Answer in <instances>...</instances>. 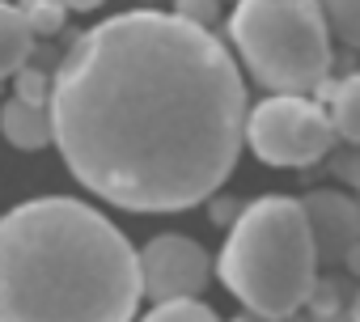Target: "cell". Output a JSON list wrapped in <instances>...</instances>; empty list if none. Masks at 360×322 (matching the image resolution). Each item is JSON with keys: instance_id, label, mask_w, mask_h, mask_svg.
I'll return each mask as SVG.
<instances>
[{"instance_id": "16", "label": "cell", "mask_w": 360, "mask_h": 322, "mask_svg": "<svg viewBox=\"0 0 360 322\" xmlns=\"http://www.w3.org/2000/svg\"><path fill=\"white\" fill-rule=\"evenodd\" d=\"M330 170H335L339 183L360 191V148H335L330 153Z\"/></svg>"}, {"instance_id": "3", "label": "cell", "mask_w": 360, "mask_h": 322, "mask_svg": "<svg viewBox=\"0 0 360 322\" xmlns=\"http://www.w3.org/2000/svg\"><path fill=\"white\" fill-rule=\"evenodd\" d=\"M229 292L263 322L292 318L314 297L318 250L301 200L267 195L242 208L217 263Z\"/></svg>"}, {"instance_id": "11", "label": "cell", "mask_w": 360, "mask_h": 322, "mask_svg": "<svg viewBox=\"0 0 360 322\" xmlns=\"http://www.w3.org/2000/svg\"><path fill=\"white\" fill-rule=\"evenodd\" d=\"M352 297H347V284L343 280H318L314 284V297L305 305L314 309V322H352Z\"/></svg>"}, {"instance_id": "2", "label": "cell", "mask_w": 360, "mask_h": 322, "mask_svg": "<svg viewBox=\"0 0 360 322\" xmlns=\"http://www.w3.org/2000/svg\"><path fill=\"white\" fill-rule=\"evenodd\" d=\"M140 255L89 204L26 200L0 217V322H131Z\"/></svg>"}, {"instance_id": "9", "label": "cell", "mask_w": 360, "mask_h": 322, "mask_svg": "<svg viewBox=\"0 0 360 322\" xmlns=\"http://www.w3.org/2000/svg\"><path fill=\"white\" fill-rule=\"evenodd\" d=\"M30 56H34V34H30L22 9L18 5H0V81L18 77Z\"/></svg>"}, {"instance_id": "14", "label": "cell", "mask_w": 360, "mask_h": 322, "mask_svg": "<svg viewBox=\"0 0 360 322\" xmlns=\"http://www.w3.org/2000/svg\"><path fill=\"white\" fill-rule=\"evenodd\" d=\"M144 322H221V318L204 301H169V305H153Z\"/></svg>"}, {"instance_id": "7", "label": "cell", "mask_w": 360, "mask_h": 322, "mask_svg": "<svg viewBox=\"0 0 360 322\" xmlns=\"http://www.w3.org/2000/svg\"><path fill=\"white\" fill-rule=\"evenodd\" d=\"M301 212H305L318 263L322 259L326 263H339V259L347 263V255L360 246V204H352L339 191H309L301 200Z\"/></svg>"}, {"instance_id": "6", "label": "cell", "mask_w": 360, "mask_h": 322, "mask_svg": "<svg viewBox=\"0 0 360 322\" xmlns=\"http://www.w3.org/2000/svg\"><path fill=\"white\" fill-rule=\"evenodd\" d=\"M208 276H212V259L195 238L161 233L140 250V288L157 305L200 301V292L208 288Z\"/></svg>"}, {"instance_id": "8", "label": "cell", "mask_w": 360, "mask_h": 322, "mask_svg": "<svg viewBox=\"0 0 360 322\" xmlns=\"http://www.w3.org/2000/svg\"><path fill=\"white\" fill-rule=\"evenodd\" d=\"M0 131H5V140L13 148H26V153L47 148L56 140V131H51V106H30L22 98H9L5 110H0Z\"/></svg>"}, {"instance_id": "5", "label": "cell", "mask_w": 360, "mask_h": 322, "mask_svg": "<svg viewBox=\"0 0 360 322\" xmlns=\"http://www.w3.org/2000/svg\"><path fill=\"white\" fill-rule=\"evenodd\" d=\"M246 140L259 161L301 170L339 148L330 110L309 98H267L246 115Z\"/></svg>"}, {"instance_id": "12", "label": "cell", "mask_w": 360, "mask_h": 322, "mask_svg": "<svg viewBox=\"0 0 360 322\" xmlns=\"http://www.w3.org/2000/svg\"><path fill=\"white\" fill-rule=\"evenodd\" d=\"M322 13H326L330 34H335L339 43H347V47L360 51V0H330Z\"/></svg>"}, {"instance_id": "13", "label": "cell", "mask_w": 360, "mask_h": 322, "mask_svg": "<svg viewBox=\"0 0 360 322\" xmlns=\"http://www.w3.org/2000/svg\"><path fill=\"white\" fill-rule=\"evenodd\" d=\"M64 5H56V0H34V5H22V18H26V26H30V34L34 39H43V34H56L60 26H64Z\"/></svg>"}, {"instance_id": "4", "label": "cell", "mask_w": 360, "mask_h": 322, "mask_svg": "<svg viewBox=\"0 0 360 322\" xmlns=\"http://www.w3.org/2000/svg\"><path fill=\"white\" fill-rule=\"evenodd\" d=\"M229 34L246 68L259 85L276 89V98L322 89L335 64L326 13L309 0H246L229 18Z\"/></svg>"}, {"instance_id": "17", "label": "cell", "mask_w": 360, "mask_h": 322, "mask_svg": "<svg viewBox=\"0 0 360 322\" xmlns=\"http://www.w3.org/2000/svg\"><path fill=\"white\" fill-rule=\"evenodd\" d=\"M352 322H360V288H356V297H352Z\"/></svg>"}, {"instance_id": "19", "label": "cell", "mask_w": 360, "mask_h": 322, "mask_svg": "<svg viewBox=\"0 0 360 322\" xmlns=\"http://www.w3.org/2000/svg\"><path fill=\"white\" fill-rule=\"evenodd\" d=\"M233 322H255V318H233Z\"/></svg>"}, {"instance_id": "15", "label": "cell", "mask_w": 360, "mask_h": 322, "mask_svg": "<svg viewBox=\"0 0 360 322\" xmlns=\"http://www.w3.org/2000/svg\"><path fill=\"white\" fill-rule=\"evenodd\" d=\"M13 85H18L13 98H22V102H30V106H51V77H47L43 68H30V64H26Z\"/></svg>"}, {"instance_id": "1", "label": "cell", "mask_w": 360, "mask_h": 322, "mask_svg": "<svg viewBox=\"0 0 360 322\" xmlns=\"http://www.w3.org/2000/svg\"><path fill=\"white\" fill-rule=\"evenodd\" d=\"M246 115L225 43L178 13L106 18L51 77V131L68 170L131 212L204 204L238 166Z\"/></svg>"}, {"instance_id": "18", "label": "cell", "mask_w": 360, "mask_h": 322, "mask_svg": "<svg viewBox=\"0 0 360 322\" xmlns=\"http://www.w3.org/2000/svg\"><path fill=\"white\" fill-rule=\"evenodd\" d=\"M259 322H263V318H259ZM276 322H305V318H301V314H292V318H276Z\"/></svg>"}, {"instance_id": "10", "label": "cell", "mask_w": 360, "mask_h": 322, "mask_svg": "<svg viewBox=\"0 0 360 322\" xmlns=\"http://www.w3.org/2000/svg\"><path fill=\"white\" fill-rule=\"evenodd\" d=\"M330 123H335L339 140L360 148V72H352L347 81L335 85V94H330Z\"/></svg>"}]
</instances>
